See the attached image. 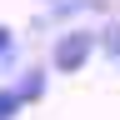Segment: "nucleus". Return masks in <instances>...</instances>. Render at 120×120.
<instances>
[{"label":"nucleus","instance_id":"obj_5","mask_svg":"<svg viewBox=\"0 0 120 120\" xmlns=\"http://www.w3.org/2000/svg\"><path fill=\"white\" fill-rule=\"evenodd\" d=\"M10 50H15V30L0 25V60H10Z\"/></svg>","mask_w":120,"mask_h":120},{"label":"nucleus","instance_id":"obj_4","mask_svg":"<svg viewBox=\"0 0 120 120\" xmlns=\"http://www.w3.org/2000/svg\"><path fill=\"white\" fill-rule=\"evenodd\" d=\"M95 45H105V55H110V60H120V25H110V30L95 40Z\"/></svg>","mask_w":120,"mask_h":120},{"label":"nucleus","instance_id":"obj_1","mask_svg":"<svg viewBox=\"0 0 120 120\" xmlns=\"http://www.w3.org/2000/svg\"><path fill=\"white\" fill-rule=\"evenodd\" d=\"M90 55H95V30H65L50 45V70L55 75H80L90 65Z\"/></svg>","mask_w":120,"mask_h":120},{"label":"nucleus","instance_id":"obj_3","mask_svg":"<svg viewBox=\"0 0 120 120\" xmlns=\"http://www.w3.org/2000/svg\"><path fill=\"white\" fill-rule=\"evenodd\" d=\"M20 110H25V100L15 95V85H0V120H15Z\"/></svg>","mask_w":120,"mask_h":120},{"label":"nucleus","instance_id":"obj_2","mask_svg":"<svg viewBox=\"0 0 120 120\" xmlns=\"http://www.w3.org/2000/svg\"><path fill=\"white\" fill-rule=\"evenodd\" d=\"M45 85H50V75H45V70H40V65H30V70H25V75H20V80H15V95H20V100H25V105H35V100H40V95H45Z\"/></svg>","mask_w":120,"mask_h":120}]
</instances>
